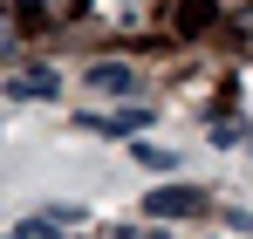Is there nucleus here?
Listing matches in <instances>:
<instances>
[{"instance_id":"20e7f679","label":"nucleus","mask_w":253,"mask_h":239,"mask_svg":"<svg viewBox=\"0 0 253 239\" xmlns=\"http://www.w3.org/2000/svg\"><path fill=\"white\" fill-rule=\"evenodd\" d=\"M130 82H137L130 62H96V69H89V89H96V96H124Z\"/></svg>"},{"instance_id":"7ed1b4c3","label":"nucleus","mask_w":253,"mask_h":239,"mask_svg":"<svg viewBox=\"0 0 253 239\" xmlns=\"http://www.w3.org/2000/svg\"><path fill=\"white\" fill-rule=\"evenodd\" d=\"M89 130H103V137H144L151 130V110L130 103V110H110V117H89Z\"/></svg>"},{"instance_id":"6e6552de","label":"nucleus","mask_w":253,"mask_h":239,"mask_svg":"<svg viewBox=\"0 0 253 239\" xmlns=\"http://www.w3.org/2000/svg\"><path fill=\"white\" fill-rule=\"evenodd\" d=\"M151 239H171V233H151Z\"/></svg>"},{"instance_id":"423d86ee","label":"nucleus","mask_w":253,"mask_h":239,"mask_svg":"<svg viewBox=\"0 0 253 239\" xmlns=\"http://www.w3.org/2000/svg\"><path fill=\"white\" fill-rule=\"evenodd\" d=\"M14 239H55V226H48V219H21V226H14Z\"/></svg>"},{"instance_id":"39448f33","label":"nucleus","mask_w":253,"mask_h":239,"mask_svg":"<svg viewBox=\"0 0 253 239\" xmlns=\"http://www.w3.org/2000/svg\"><path fill=\"white\" fill-rule=\"evenodd\" d=\"M137 158L151 164V171H178V158H171V151H158V144H144V151H137Z\"/></svg>"},{"instance_id":"f257e3e1","label":"nucleus","mask_w":253,"mask_h":239,"mask_svg":"<svg viewBox=\"0 0 253 239\" xmlns=\"http://www.w3.org/2000/svg\"><path fill=\"white\" fill-rule=\"evenodd\" d=\"M144 212H151V219H199V212H206V192H199V185H158V192L144 199Z\"/></svg>"},{"instance_id":"0eeeda50","label":"nucleus","mask_w":253,"mask_h":239,"mask_svg":"<svg viewBox=\"0 0 253 239\" xmlns=\"http://www.w3.org/2000/svg\"><path fill=\"white\" fill-rule=\"evenodd\" d=\"M226 226H240V233L253 239V212H226Z\"/></svg>"},{"instance_id":"f03ea898","label":"nucleus","mask_w":253,"mask_h":239,"mask_svg":"<svg viewBox=\"0 0 253 239\" xmlns=\"http://www.w3.org/2000/svg\"><path fill=\"white\" fill-rule=\"evenodd\" d=\"M7 96H14V103H55V96H62V76H55V69H14V76H7Z\"/></svg>"}]
</instances>
